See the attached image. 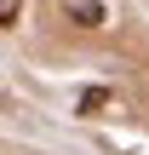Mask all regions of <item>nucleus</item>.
I'll return each instance as SVG.
<instances>
[{"label":"nucleus","mask_w":149,"mask_h":155,"mask_svg":"<svg viewBox=\"0 0 149 155\" xmlns=\"http://www.w3.org/2000/svg\"><path fill=\"white\" fill-rule=\"evenodd\" d=\"M69 17H75V23H80V29H98V23H103V17H109V12H103V6H98V0H75V6H69Z\"/></svg>","instance_id":"nucleus-1"},{"label":"nucleus","mask_w":149,"mask_h":155,"mask_svg":"<svg viewBox=\"0 0 149 155\" xmlns=\"http://www.w3.org/2000/svg\"><path fill=\"white\" fill-rule=\"evenodd\" d=\"M109 104H115V98H109V92H103V86H86V92H80V104H75V109H80V115H98V109H109Z\"/></svg>","instance_id":"nucleus-2"},{"label":"nucleus","mask_w":149,"mask_h":155,"mask_svg":"<svg viewBox=\"0 0 149 155\" xmlns=\"http://www.w3.org/2000/svg\"><path fill=\"white\" fill-rule=\"evenodd\" d=\"M17 6L23 0H0V23H17Z\"/></svg>","instance_id":"nucleus-3"}]
</instances>
